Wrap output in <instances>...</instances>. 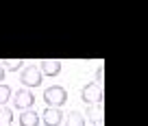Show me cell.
Returning <instances> with one entry per match:
<instances>
[{"instance_id":"obj_8","label":"cell","mask_w":148,"mask_h":126,"mask_svg":"<svg viewBox=\"0 0 148 126\" xmlns=\"http://www.w3.org/2000/svg\"><path fill=\"white\" fill-rule=\"evenodd\" d=\"M87 111V120L94 122L96 126H102V107L98 104V107H87L85 109Z\"/></svg>"},{"instance_id":"obj_2","label":"cell","mask_w":148,"mask_h":126,"mask_svg":"<svg viewBox=\"0 0 148 126\" xmlns=\"http://www.w3.org/2000/svg\"><path fill=\"white\" fill-rule=\"evenodd\" d=\"M44 80L42 72H39V67L37 65H26L22 70V74H20V83H22L24 89H33V87H39Z\"/></svg>"},{"instance_id":"obj_4","label":"cell","mask_w":148,"mask_h":126,"mask_svg":"<svg viewBox=\"0 0 148 126\" xmlns=\"http://www.w3.org/2000/svg\"><path fill=\"white\" fill-rule=\"evenodd\" d=\"M11 98H13L15 109H22V111H28V109H33V104H35V93H33L31 89H24V87H20Z\"/></svg>"},{"instance_id":"obj_14","label":"cell","mask_w":148,"mask_h":126,"mask_svg":"<svg viewBox=\"0 0 148 126\" xmlns=\"http://www.w3.org/2000/svg\"><path fill=\"white\" fill-rule=\"evenodd\" d=\"M2 78H5V67L0 65V80H2Z\"/></svg>"},{"instance_id":"obj_9","label":"cell","mask_w":148,"mask_h":126,"mask_svg":"<svg viewBox=\"0 0 148 126\" xmlns=\"http://www.w3.org/2000/svg\"><path fill=\"white\" fill-rule=\"evenodd\" d=\"M65 126H85V117L79 111H70L65 117Z\"/></svg>"},{"instance_id":"obj_6","label":"cell","mask_w":148,"mask_h":126,"mask_svg":"<svg viewBox=\"0 0 148 126\" xmlns=\"http://www.w3.org/2000/svg\"><path fill=\"white\" fill-rule=\"evenodd\" d=\"M39 72H42V76H57L61 72V61L59 59H44L39 63Z\"/></svg>"},{"instance_id":"obj_1","label":"cell","mask_w":148,"mask_h":126,"mask_svg":"<svg viewBox=\"0 0 148 126\" xmlns=\"http://www.w3.org/2000/svg\"><path fill=\"white\" fill-rule=\"evenodd\" d=\"M44 102H46L48 107H52V109H61L68 102V91H65V87H61V85L48 87L46 91H44Z\"/></svg>"},{"instance_id":"obj_10","label":"cell","mask_w":148,"mask_h":126,"mask_svg":"<svg viewBox=\"0 0 148 126\" xmlns=\"http://www.w3.org/2000/svg\"><path fill=\"white\" fill-rule=\"evenodd\" d=\"M13 122V111L9 107H0V126H11Z\"/></svg>"},{"instance_id":"obj_5","label":"cell","mask_w":148,"mask_h":126,"mask_svg":"<svg viewBox=\"0 0 148 126\" xmlns=\"http://www.w3.org/2000/svg\"><path fill=\"white\" fill-rule=\"evenodd\" d=\"M39 122H42L44 126H59L61 122H63V111H61V109L48 107V109H44V113H42V117H39Z\"/></svg>"},{"instance_id":"obj_13","label":"cell","mask_w":148,"mask_h":126,"mask_svg":"<svg viewBox=\"0 0 148 126\" xmlns=\"http://www.w3.org/2000/svg\"><path fill=\"white\" fill-rule=\"evenodd\" d=\"M102 74H105V67H102V65H98V70H96V78H94V83H96L98 87H102V78H105Z\"/></svg>"},{"instance_id":"obj_7","label":"cell","mask_w":148,"mask_h":126,"mask_svg":"<svg viewBox=\"0 0 148 126\" xmlns=\"http://www.w3.org/2000/svg\"><path fill=\"white\" fill-rule=\"evenodd\" d=\"M20 126H39V113L28 109V111H22L20 113Z\"/></svg>"},{"instance_id":"obj_3","label":"cell","mask_w":148,"mask_h":126,"mask_svg":"<svg viewBox=\"0 0 148 126\" xmlns=\"http://www.w3.org/2000/svg\"><path fill=\"white\" fill-rule=\"evenodd\" d=\"M81 98L87 107H94V104H102V87H98L96 83H87L83 89H81Z\"/></svg>"},{"instance_id":"obj_12","label":"cell","mask_w":148,"mask_h":126,"mask_svg":"<svg viewBox=\"0 0 148 126\" xmlns=\"http://www.w3.org/2000/svg\"><path fill=\"white\" fill-rule=\"evenodd\" d=\"M0 65L5 67V72H18L22 67V59H5Z\"/></svg>"},{"instance_id":"obj_11","label":"cell","mask_w":148,"mask_h":126,"mask_svg":"<svg viewBox=\"0 0 148 126\" xmlns=\"http://www.w3.org/2000/svg\"><path fill=\"white\" fill-rule=\"evenodd\" d=\"M11 96H13L11 87L5 85V83H0V107H7V102L11 100Z\"/></svg>"}]
</instances>
